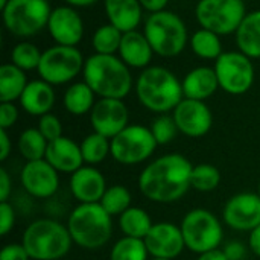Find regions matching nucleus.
Listing matches in <instances>:
<instances>
[{
	"label": "nucleus",
	"instance_id": "28",
	"mask_svg": "<svg viewBox=\"0 0 260 260\" xmlns=\"http://www.w3.org/2000/svg\"><path fill=\"white\" fill-rule=\"evenodd\" d=\"M96 93L87 82H76L70 85L62 98L64 108L73 116H84L90 113L96 104L94 101Z\"/></svg>",
	"mask_w": 260,
	"mask_h": 260
},
{
	"label": "nucleus",
	"instance_id": "8",
	"mask_svg": "<svg viewBox=\"0 0 260 260\" xmlns=\"http://www.w3.org/2000/svg\"><path fill=\"white\" fill-rule=\"evenodd\" d=\"M5 27L18 38H29L47 26L52 9L47 0H9L2 9Z\"/></svg>",
	"mask_w": 260,
	"mask_h": 260
},
{
	"label": "nucleus",
	"instance_id": "27",
	"mask_svg": "<svg viewBox=\"0 0 260 260\" xmlns=\"http://www.w3.org/2000/svg\"><path fill=\"white\" fill-rule=\"evenodd\" d=\"M154 222L149 216V213L137 206H131L128 210H125L119 216V229L123 236L136 238V239H145L148 233L151 232Z\"/></svg>",
	"mask_w": 260,
	"mask_h": 260
},
{
	"label": "nucleus",
	"instance_id": "23",
	"mask_svg": "<svg viewBox=\"0 0 260 260\" xmlns=\"http://www.w3.org/2000/svg\"><path fill=\"white\" fill-rule=\"evenodd\" d=\"M183 94L187 99L206 101L219 88L218 76L212 67H197L190 70L183 79Z\"/></svg>",
	"mask_w": 260,
	"mask_h": 260
},
{
	"label": "nucleus",
	"instance_id": "25",
	"mask_svg": "<svg viewBox=\"0 0 260 260\" xmlns=\"http://www.w3.org/2000/svg\"><path fill=\"white\" fill-rule=\"evenodd\" d=\"M236 44L248 58H260V9L245 15L236 30Z\"/></svg>",
	"mask_w": 260,
	"mask_h": 260
},
{
	"label": "nucleus",
	"instance_id": "1",
	"mask_svg": "<svg viewBox=\"0 0 260 260\" xmlns=\"http://www.w3.org/2000/svg\"><path fill=\"white\" fill-rule=\"evenodd\" d=\"M193 165L181 154H165L149 161L140 172L137 186L142 195L157 204L180 201L190 187Z\"/></svg>",
	"mask_w": 260,
	"mask_h": 260
},
{
	"label": "nucleus",
	"instance_id": "12",
	"mask_svg": "<svg viewBox=\"0 0 260 260\" xmlns=\"http://www.w3.org/2000/svg\"><path fill=\"white\" fill-rule=\"evenodd\" d=\"M219 87L229 94H244L254 82V66L251 58L242 52H224L215 62Z\"/></svg>",
	"mask_w": 260,
	"mask_h": 260
},
{
	"label": "nucleus",
	"instance_id": "38",
	"mask_svg": "<svg viewBox=\"0 0 260 260\" xmlns=\"http://www.w3.org/2000/svg\"><path fill=\"white\" fill-rule=\"evenodd\" d=\"M37 128L40 129V133L44 136V139L47 142H53V140L62 137V123L52 113H47V114L41 116L40 120H38Z\"/></svg>",
	"mask_w": 260,
	"mask_h": 260
},
{
	"label": "nucleus",
	"instance_id": "48",
	"mask_svg": "<svg viewBox=\"0 0 260 260\" xmlns=\"http://www.w3.org/2000/svg\"><path fill=\"white\" fill-rule=\"evenodd\" d=\"M64 2L73 8H84V6H90V5L96 3L98 0H64Z\"/></svg>",
	"mask_w": 260,
	"mask_h": 260
},
{
	"label": "nucleus",
	"instance_id": "37",
	"mask_svg": "<svg viewBox=\"0 0 260 260\" xmlns=\"http://www.w3.org/2000/svg\"><path fill=\"white\" fill-rule=\"evenodd\" d=\"M149 129H151V133H152V136H154L158 146L171 143L177 137V134L180 133L172 114L171 116L169 114H158L152 120Z\"/></svg>",
	"mask_w": 260,
	"mask_h": 260
},
{
	"label": "nucleus",
	"instance_id": "50",
	"mask_svg": "<svg viewBox=\"0 0 260 260\" xmlns=\"http://www.w3.org/2000/svg\"><path fill=\"white\" fill-rule=\"evenodd\" d=\"M149 260H171V259H160V257H151Z\"/></svg>",
	"mask_w": 260,
	"mask_h": 260
},
{
	"label": "nucleus",
	"instance_id": "10",
	"mask_svg": "<svg viewBox=\"0 0 260 260\" xmlns=\"http://www.w3.org/2000/svg\"><path fill=\"white\" fill-rule=\"evenodd\" d=\"M195 15L203 29L229 35L238 30L247 11L244 0H200Z\"/></svg>",
	"mask_w": 260,
	"mask_h": 260
},
{
	"label": "nucleus",
	"instance_id": "26",
	"mask_svg": "<svg viewBox=\"0 0 260 260\" xmlns=\"http://www.w3.org/2000/svg\"><path fill=\"white\" fill-rule=\"evenodd\" d=\"M27 84L24 70L12 62L3 64L0 67V102H14L20 99Z\"/></svg>",
	"mask_w": 260,
	"mask_h": 260
},
{
	"label": "nucleus",
	"instance_id": "22",
	"mask_svg": "<svg viewBox=\"0 0 260 260\" xmlns=\"http://www.w3.org/2000/svg\"><path fill=\"white\" fill-rule=\"evenodd\" d=\"M152 53L154 50L149 41L146 40L145 34H140L137 30L123 34L122 43L119 47V55H120V59L128 67L145 69L151 62Z\"/></svg>",
	"mask_w": 260,
	"mask_h": 260
},
{
	"label": "nucleus",
	"instance_id": "32",
	"mask_svg": "<svg viewBox=\"0 0 260 260\" xmlns=\"http://www.w3.org/2000/svg\"><path fill=\"white\" fill-rule=\"evenodd\" d=\"M190 46L193 53L204 59H218L224 53L219 35L203 27L192 35Z\"/></svg>",
	"mask_w": 260,
	"mask_h": 260
},
{
	"label": "nucleus",
	"instance_id": "15",
	"mask_svg": "<svg viewBox=\"0 0 260 260\" xmlns=\"http://www.w3.org/2000/svg\"><path fill=\"white\" fill-rule=\"evenodd\" d=\"M129 113L123 99L99 98L90 111V123L94 133L108 137L110 140L123 131L129 123Z\"/></svg>",
	"mask_w": 260,
	"mask_h": 260
},
{
	"label": "nucleus",
	"instance_id": "35",
	"mask_svg": "<svg viewBox=\"0 0 260 260\" xmlns=\"http://www.w3.org/2000/svg\"><path fill=\"white\" fill-rule=\"evenodd\" d=\"M221 184V172L216 166L201 163L193 166L190 175V187L198 192H213Z\"/></svg>",
	"mask_w": 260,
	"mask_h": 260
},
{
	"label": "nucleus",
	"instance_id": "52",
	"mask_svg": "<svg viewBox=\"0 0 260 260\" xmlns=\"http://www.w3.org/2000/svg\"><path fill=\"white\" fill-rule=\"evenodd\" d=\"M244 2H247V0H244Z\"/></svg>",
	"mask_w": 260,
	"mask_h": 260
},
{
	"label": "nucleus",
	"instance_id": "6",
	"mask_svg": "<svg viewBox=\"0 0 260 260\" xmlns=\"http://www.w3.org/2000/svg\"><path fill=\"white\" fill-rule=\"evenodd\" d=\"M186 250L195 254H203L218 250L224 239V227L219 218L203 207L189 210L180 224Z\"/></svg>",
	"mask_w": 260,
	"mask_h": 260
},
{
	"label": "nucleus",
	"instance_id": "3",
	"mask_svg": "<svg viewBox=\"0 0 260 260\" xmlns=\"http://www.w3.org/2000/svg\"><path fill=\"white\" fill-rule=\"evenodd\" d=\"M84 82L99 98L123 99L133 88V76L128 66L114 55H91L84 64Z\"/></svg>",
	"mask_w": 260,
	"mask_h": 260
},
{
	"label": "nucleus",
	"instance_id": "16",
	"mask_svg": "<svg viewBox=\"0 0 260 260\" xmlns=\"http://www.w3.org/2000/svg\"><path fill=\"white\" fill-rule=\"evenodd\" d=\"M172 117L178 131L190 139L204 137L213 125V116L210 108L203 101L184 98L172 111Z\"/></svg>",
	"mask_w": 260,
	"mask_h": 260
},
{
	"label": "nucleus",
	"instance_id": "34",
	"mask_svg": "<svg viewBox=\"0 0 260 260\" xmlns=\"http://www.w3.org/2000/svg\"><path fill=\"white\" fill-rule=\"evenodd\" d=\"M122 37H123V32L119 30L111 23H108V24H104L96 29V32L93 34V38H91V44H93V49L96 50V53L114 55V52H119Z\"/></svg>",
	"mask_w": 260,
	"mask_h": 260
},
{
	"label": "nucleus",
	"instance_id": "20",
	"mask_svg": "<svg viewBox=\"0 0 260 260\" xmlns=\"http://www.w3.org/2000/svg\"><path fill=\"white\" fill-rule=\"evenodd\" d=\"M44 160L50 166H53L59 174H70V175L85 165L79 143H76L75 140L66 136L53 142H49Z\"/></svg>",
	"mask_w": 260,
	"mask_h": 260
},
{
	"label": "nucleus",
	"instance_id": "36",
	"mask_svg": "<svg viewBox=\"0 0 260 260\" xmlns=\"http://www.w3.org/2000/svg\"><path fill=\"white\" fill-rule=\"evenodd\" d=\"M41 56H43V52H40L35 44L23 41V43H18L14 47L11 59H12L14 66H17L18 69L27 72V70L38 69Z\"/></svg>",
	"mask_w": 260,
	"mask_h": 260
},
{
	"label": "nucleus",
	"instance_id": "49",
	"mask_svg": "<svg viewBox=\"0 0 260 260\" xmlns=\"http://www.w3.org/2000/svg\"><path fill=\"white\" fill-rule=\"evenodd\" d=\"M8 3H9V0H0V9H3Z\"/></svg>",
	"mask_w": 260,
	"mask_h": 260
},
{
	"label": "nucleus",
	"instance_id": "4",
	"mask_svg": "<svg viewBox=\"0 0 260 260\" xmlns=\"http://www.w3.org/2000/svg\"><path fill=\"white\" fill-rule=\"evenodd\" d=\"M66 225L73 244L88 251L104 248L113 236V216L99 203L73 207Z\"/></svg>",
	"mask_w": 260,
	"mask_h": 260
},
{
	"label": "nucleus",
	"instance_id": "44",
	"mask_svg": "<svg viewBox=\"0 0 260 260\" xmlns=\"http://www.w3.org/2000/svg\"><path fill=\"white\" fill-rule=\"evenodd\" d=\"M12 152V142L9 139L8 129H0V161H6Z\"/></svg>",
	"mask_w": 260,
	"mask_h": 260
},
{
	"label": "nucleus",
	"instance_id": "21",
	"mask_svg": "<svg viewBox=\"0 0 260 260\" xmlns=\"http://www.w3.org/2000/svg\"><path fill=\"white\" fill-rule=\"evenodd\" d=\"M21 108L30 114V116H44L47 113H50V110L55 105V91L53 87L43 81V79H37V81H30L21 98L18 99Z\"/></svg>",
	"mask_w": 260,
	"mask_h": 260
},
{
	"label": "nucleus",
	"instance_id": "9",
	"mask_svg": "<svg viewBox=\"0 0 260 260\" xmlns=\"http://www.w3.org/2000/svg\"><path fill=\"white\" fill-rule=\"evenodd\" d=\"M151 129L145 125H128L111 139V157L123 166H136L148 161L157 149Z\"/></svg>",
	"mask_w": 260,
	"mask_h": 260
},
{
	"label": "nucleus",
	"instance_id": "19",
	"mask_svg": "<svg viewBox=\"0 0 260 260\" xmlns=\"http://www.w3.org/2000/svg\"><path fill=\"white\" fill-rule=\"evenodd\" d=\"M47 27L52 38L59 46L75 47L84 35L82 18L73 6H58L52 9Z\"/></svg>",
	"mask_w": 260,
	"mask_h": 260
},
{
	"label": "nucleus",
	"instance_id": "41",
	"mask_svg": "<svg viewBox=\"0 0 260 260\" xmlns=\"http://www.w3.org/2000/svg\"><path fill=\"white\" fill-rule=\"evenodd\" d=\"M0 260H32L21 242L6 244L0 251Z\"/></svg>",
	"mask_w": 260,
	"mask_h": 260
},
{
	"label": "nucleus",
	"instance_id": "33",
	"mask_svg": "<svg viewBox=\"0 0 260 260\" xmlns=\"http://www.w3.org/2000/svg\"><path fill=\"white\" fill-rule=\"evenodd\" d=\"M131 192L128 190V187L122 186V184H113L108 186L102 200H101V206L104 207V210L111 215V216H120L125 210H128L131 207Z\"/></svg>",
	"mask_w": 260,
	"mask_h": 260
},
{
	"label": "nucleus",
	"instance_id": "45",
	"mask_svg": "<svg viewBox=\"0 0 260 260\" xmlns=\"http://www.w3.org/2000/svg\"><path fill=\"white\" fill-rule=\"evenodd\" d=\"M247 245H248V248H250V251L253 254H256L257 257H260V225L248 233Z\"/></svg>",
	"mask_w": 260,
	"mask_h": 260
},
{
	"label": "nucleus",
	"instance_id": "46",
	"mask_svg": "<svg viewBox=\"0 0 260 260\" xmlns=\"http://www.w3.org/2000/svg\"><path fill=\"white\" fill-rule=\"evenodd\" d=\"M140 5L143 6V9L152 12H158V11H165L166 5L169 3V0H139Z\"/></svg>",
	"mask_w": 260,
	"mask_h": 260
},
{
	"label": "nucleus",
	"instance_id": "43",
	"mask_svg": "<svg viewBox=\"0 0 260 260\" xmlns=\"http://www.w3.org/2000/svg\"><path fill=\"white\" fill-rule=\"evenodd\" d=\"M12 195V178L9 172L2 168L0 169V203L9 201V197Z\"/></svg>",
	"mask_w": 260,
	"mask_h": 260
},
{
	"label": "nucleus",
	"instance_id": "30",
	"mask_svg": "<svg viewBox=\"0 0 260 260\" xmlns=\"http://www.w3.org/2000/svg\"><path fill=\"white\" fill-rule=\"evenodd\" d=\"M79 146H81L84 163L90 166H98L104 163L108 155H111V140L94 131L85 136L79 143Z\"/></svg>",
	"mask_w": 260,
	"mask_h": 260
},
{
	"label": "nucleus",
	"instance_id": "39",
	"mask_svg": "<svg viewBox=\"0 0 260 260\" xmlns=\"http://www.w3.org/2000/svg\"><path fill=\"white\" fill-rule=\"evenodd\" d=\"M15 219H17V213L12 203L9 201L0 203V235L3 238L12 232L15 225Z\"/></svg>",
	"mask_w": 260,
	"mask_h": 260
},
{
	"label": "nucleus",
	"instance_id": "40",
	"mask_svg": "<svg viewBox=\"0 0 260 260\" xmlns=\"http://www.w3.org/2000/svg\"><path fill=\"white\" fill-rule=\"evenodd\" d=\"M18 120V108L14 102L0 104V129H9Z\"/></svg>",
	"mask_w": 260,
	"mask_h": 260
},
{
	"label": "nucleus",
	"instance_id": "2",
	"mask_svg": "<svg viewBox=\"0 0 260 260\" xmlns=\"http://www.w3.org/2000/svg\"><path fill=\"white\" fill-rule=\"evenodd\" d=\"M140 104L152 113L168 114L184 99L183 84L166 67H146L136 82Z\"/></svg>",
	"mask_w": 260,
	"mask_h": 260
},
{
	"label": "nucleus",
	"instance_id": "47",
	"mask_svg": "<svg viewBox=\"0 0 260 260\" xmlns=\"http://www.w3.org/2000/svg\"><path fill=\"white\" fill-rule=\"evenodd\" d=\"M197 260H229L225 253L222 250H212V251H207V253H203V254H198Z\"/></svg>",
	"mask_w": 260,
	"mask_h": 260
},
{
	"label": "nucleus",
	"instance_id": "18",
	"mask_svg": "<svg viewBox=\"0 0 260 260\" xmlns=\"http://www.w3.org/2000/svg\"><path fill=\"white\" fill-rule=\"evenodd\" d=\"M107 181L104 174L90 165H84L76 172L70 175L69 189L72 197L78 201V204H94L101 203L105 190Z\"/></svg>",
	"mask_w": 260,
	"mask_h": 260
},
{
	"label": "nucleus",
	"instance_id": "29",
	"mask_svg": "<svg viewBox=\"0 0 260 260\" xmlns=\"http://www.w3.org/2000/svg\"><path fill=\"white\" fill-rule=\"evenodd\" d=\"M49 142L40 133L38 128H27L21 131L17 140V149L26 161L43 160L46 157Z\"/></svg>",
	"mask_w": 260,
	"mask_h": 260
},
{
	"label": "nucleus",
	"instance_id": "7",
	"mask_svg": "<svg viewBox=\"0 0 260 260\" xmlns=\"http://www.w3.org/2000/svg\"><path fill=\"white\" fill-rule=\"evenodd\" d=\"M145 37L154 53L160 56H177L187 43L184 21L171 11L152 12L145 23Z\"/></svg>",
	"mask_w": 260,
	"mask_h": 260
},
{
	"label": "nucleus",
	"instance_id": "51",
	"mask_svg": "<svg viewBox=\"0 0 260 260\" xmlns=\"http://www.w3.org/2000/svg\"><path fill=\"white\" fill-rule=\"evenodd\" d=\"M257 195L260 197V181H259V187H257Z\"/></svg>",
	"mask_w": 260,
	"mask_h": 260
},
{
	"label": "nucleus",
	"instance_id": "42",
	"mask_svg": "<svg viewBox=\"0 0 260 260\" xmlns=\"http://www.w3.org/2000/svg\"><path fill=\"white\" fill-rule=\"evenodd\" d=\"M248 245L239 242V241H232L224 247V253L229 260H244L248 254Z\"/></svg>",
	"mask_w": 260,
	"mask_h": 260
},
{
	"label": "nucleus",
	"instance_id": "5",
	"mask_svg": "<svg viewBox=\"0 0 260 260\" xmlns=\"http://www.w3.org/2000/svg\"><path fill=\"white\" fill-rule=\"evenodd\" d=\"M21 244L32 260H59L69 254L73 241L66 224L52 218H40L24 229Z\"/></svg>",
	"mask_w": 260,
	"mask_h": 260
},
{
	"label": "nucleus",
	"instance_id": "14",
	"mask_svg": "<svg viewBox=\"0 0 260 260\" xmlns=\"http://www.w3.org/2000/svg\"><path fill=\"white\" fill-rule=\"evenodd\" d=\"M24 192L35 200H50L59 190V172L44 158L26 161L20 171Z\"/></svg>",
	"mask_w": 260,
	"mask_h": 260
},
{
	"label": "nucleus",
	"instance_id": "13",
	"mask_svg": "<svg viewBox=\"0 0 260 260\" xmlns=\"http://www.w3.org/2000/svg\"><path fill=\"white\" fill-rule=\"evenodd\" d=\"M222 222L235 232H251L260 225V197L241 192L227 200L222 209Z\"/></svg>",
	"mask_w": 260,
	"mask_h": 260
},
{
	"label": "nucleus",
	"instance_id": "24",
	"mask_svg": "<svg viewBox=\"0 0 260 260\" xmlns=\"http://www.w3.org/2000/svg\"><path fill=\"white\" fill-rule=\"evenodd\" d=\"M105 14L113 26L119 30L131 32L142 21V9L139 0H105Z\"/></svg>",
	"mask_w": 260,
	"mask_h": 260
},
{
	"label": "nucleus",
	"instance_id": "31",
	"mask_svg": "<svg viewBox=\"0 0 260 260\" xmlns=\"http://www.w3.org/2000/svg\"><path fill=\"white\" fill-rule=\"evenodd\" d=\"M110 260H149L151 256L143 239L122 236L110 248Z\"/></svg>",
	"mask_w": 260,
	"mask_h": 260
},
{
	"label": "nucleus",
	"instance_id": "11",
	"mask_svg": "<svg viewBox=\"0 0 260 260\" xmlns=\"http://www.w3.org/2000/svg\"><path fill=\"white\" fill-rule=\"evenodd\" d=\"M84 64L82 53L76 47L56 44L43 52L37 70L43 81L50 85H61L76 78L84 70Z\"/></svg>",
	"mask_w": 260,
	"mask_h": 260
},
{
	"label": "nucleus",
	"instance_id": "17",
	"mask_svg": "<svg viewBox=\"0 0 260 260\" xmlns=\"http://www.w3.org/2000/svg\"><path fill=\"white\" fill-rule=\"evenodd\" d=\"M143 241L151 257L174 260L186 250L180 225L168 221L154 222L151 232Z\"/></svg>",
	"mask_w": 260,
	"mask_h": 260
}]
</instances>
